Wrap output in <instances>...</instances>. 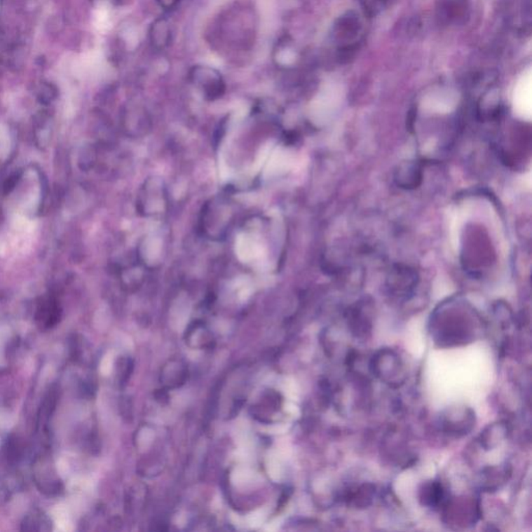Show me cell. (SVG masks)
Wrapping results in <instances>:
<instances>
[{"label":"cell","instance_id":"15","mask_svg":"<svg viewBox=\"0 0 532 532\" xmlns=\"http://www.w3.org/2000/svg\"><path fill=\"white\" fill-rule=\"evenodd\" d=\"M506 432H507V428H506L505 424H493L482 432V436H480V442L484 448H486V450H489L505 438Z\"/></svg>","mask_w":532,"mask_h":532},{"label":"cell","instance_id":"12","mask_svg":"<svg viewBox=\"0 0 532 532\" xmlns=\"http://www.w3.org/2000/svg\"><path fill=\"white\" fill-rule=\"evenodd\" d=\"M51 520L42 510H32L23 519L21 531H49L51 529Z\"/></svg>","mask_w":532,"mask_h":532},{"label":"cell","instance_id":"1","mask_svg":"<svg viewBox=\"0 0 532 532\" xmlns=\"http://www.w3.org/2000/svg\"><path fill=\"white\" fill-rule=\"evenodd\" d=\"M435 343L440 348H454L472 343L480 333V325L472 318L439 314L430 325Z\"/></svg>","mask_w":532,"mask_h":532},{"label":"cell","instance_id":"8","mask_svg":"<svg viewBox=\"0 0 532 532\" xmlns=\"http://www.w3.org/2000/svg\"><path fill=\"white\" fill-rule=\"evenodd\" d=\"M419 500L422 505L439 508L448 500L445 488L440 482L432 480L422 484L419 490Z\"/></svg>","mask_w":532,"mask_h":532},{"label":"cell","instance_id":"4","mask_svg":"<svg viewBox=\"0 0 532 532\" xmlns=\"http://www.w3.org/2000/svg\"><path fill=\"white\" fill-rule=\"evenodd\" d=\"M189 79L206 99L217 100L225 94L226 85L219 71L206 66H196L189 72Z\"/></svg>","mask_w":532,"mask_h":532},{"label":"cell","instance_id":"9","mask_svg":"<svg viewBox=\"0 0 532 532\" xmlns=\"http://www.w3.org/2000/svg\"><path fill=\"white\" fill-rule=\"evenodd\" d=\"M62 311L57 301L53 297L43 299L36 313V324L42 329H50L60 322Z\"/></svg>","mask_w":532,"mask_h":532},{"label":"cell","instance_id":"10","mask_svg":"<svg viewBox=\"0 0 532 532\" xmlns=\"http://www.w3.org/2000/svg\"><path fill=\"white\" fill-rule=\"evenodd\" d=\"M376 493V486L371 484H364L362 486L350 488L344 493V501L348 505L355 508H365L370 505Z\"/></svg>","mask_w":532,"mask_h":532},{"label":"cell","instance_id":"7","mask_svg":"<svg viewBox=\"0 0 532 532\" xmlns=\"http://www.w3.org/2000/svg\"><path fill=\"white\" fill-rule=\"evenodd\" d=\"M444 516L448 519V523L454 525L468 526L479 520V504L474 500H448L444 504Z\"/></svg>","mask_w":532,"mask_h":532},{"label":"cell","instance_id":"5","mask_svg":"<svg viewBox=\"0 0 532 532\" xmlns=\"http://www.w3.org/2000/svg\"><path fill=\"white\" fill-rule=\"evenodd\" d=\"M34 480L39 490L47 496H57L64 490L57 469L47 456H41L34 462Z\"/></svg>","mask_w":532,"mask_h":532},{"label":"cell","instance_id":"17","mask_svg":"<svg viewBox=\"0 0 532 532\" xmlns=\"http://www.w3.org/2000/svg\"><path fill=\"white\" fill-rule=\"evenodd\" d=\"M156 2L163 10L170 11L175 8L180 0H156Z\"/></svg>","mask_w":532,"mask_h":532},{"label":"cell","instance_id":"3","mask_svg":"<svg viewBox=\"0 0 532 532\" xmlns=\"http://www.w3.org/2000/svg\"><path fill=\"white\" fill-rule=\"evenodd\" d=\"M137 206L146 217L165 214L168 208V197L163 181L157 178L149 179L142 187Z\"/></svg>","mask_w":532,"mask_h":532},{"label":"cell","instance_id":"11","mask_svg":"<svg viewBox=\"0 0 532 532\" xmlns=\"http://www.w3.org/2000/svg\"><path fill=\"white\" fill-rule=\"evenodd\" d=\"M171 27L167 19H156L150 29V40L153 46L157 49L165 48L171 42Z\"/></svg>","mask_w":532,"mask_h":532},{"label":"cell","instance_id":"2","mask_svg":"<svg viewBox=\"0 0 532 532\" xmlns=\"http://www.w3.org/2000/svg\"><path fill=\"white\" fill-rule=\"evenodd\" d=\"M372 374L392 388H398L407 380L406 367L400 355L390 348H382L370 362Z\"/></svg>","mask_w":532,"mask_h":532},{"label":"cell","instance_id":"6","mask_svg":"<svg viewBox=\"0 0 532 532\" xmlns=\"http://www.w3.org/2000/svg\"><path fill=\"white\" fill-rule=\"evenodd\" d=\"M475 413L469 408L448 409L440 418L441 428L453 437L470 434L475 425Z\"/></svg>","mask_w":532,"mask_h":532},{"label":"cell","instance_id":"16","mask_svg":"<svg viewBox=\"0 0 532 532\" xmlns=\"http://www.w3.org/2000/svg\"><path fill=\"white\" fill-rule=\"evenodd\" d=\"M21 174L20 173H15L13 174L12 176H11L10 178H8V180L6 181V183H4V193H11V191H13V189H15V186H16L17 183H18V181L20 180Z\"/></svg>","mask_w":532,"mask_h":532},{"label":"cell","instance_id":"14","mask_svg":"<svg viewBox=\"0 0 532 532\" xmlns=\"http://www.w3.org/2000/svg\"><path fill=\"white\" fill-rule=\"evenodd\" d=\"M165 370L172 372L171 374H167V376H163V384L169 388H177L181 385L184 384L186 381L187 369L185 367L184 364L180 361H170L169 365L165 366Z\"/></svg>","mask_w":532,"mask_h":532},{"label":"cell","instance_id":"13","mask_svg":"<svg viewBox=\"0 0 532 532\" xmlns=\"http://www.w3.org/2000/svg\"><path fill=\"white\" fill-rule=\"evenodd\" d=\"M510 476V470L508 467H492V468L484 469L482 472V488L486 490H494V489L500 486L501 484L505 482Z\"/></svg>","mask_w":532,"mask_h":532}]
</instances>
